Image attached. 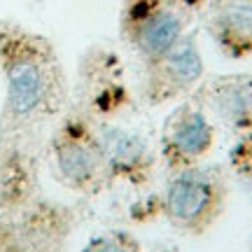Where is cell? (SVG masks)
I'll return each mask as SVG.
<instances>
[{
	"label": "cell",
	"instance_id": "6da1fadb",
	"mask_svg": "<svg viewBox=\"0 0 252 252\" xmlns=\"http://www.w3.org/2000/svg\"><path fill=\"white\" fill-rule=\"evenodd\" d=\"M42 96V75L37 65L28 61L17 63L9 70V105L14 112L24 115L37 105Z\"/></svg>",
	"mask_w": 252,
	"mask_h": 252
},
{
	"label": "cell",
	"instance_id": "7a4b0ae2",
	"mask_svg": "<svg viewBox=\"0 0 252 252\" xmlns=\"http://www.w3.org/2000/svg\"><path fill=\"white\" fill-rule=\"evenodd\" d=\"M208 203V187L201 180L185 175L168 191V206L180 220H194Z\"/></svg>",
	"mask_w": 252,
	"mask_h": 252
},
{
	"label": "cell",
	"instance_id": "3957f363",
	"mask_svg": "<svg viewBox=\"0 0 252 252\" xmlns=\"http://www.w3.org/2000/svg\"><path fill=\"white\" fill-rule=\"evenodd\" d=\"M180 35V24L173 14H154L145 21L140 42L150 54H166Z\"/></svg>",
	"mask_w": 252,
	"mask_h": 252
},
{
	"label": "cell",
	"instance_id": "277c9868",
	"mask_svg": "<svg viewBox=\"0 0 252 252\" xmlns=\"http://www.w3.org/2000/svg\"><path fill=\"white\" fill-rule=\"evenodd\" d=\"M208 138H210V128L203 122V117H194L185 119L180 126H178V133H175V143L178 147H182L185 152H201L208 145Z\"/></svg>",
	"mask_w": 252,
	"mask_h": 252
},
{
	"label": "cell",
	"instance_id": "5b68a950",
	"mask_svg": "<svg viewBox=\"0 0 252 252\" xmlns=\"http://www.w3.org/2000/svg\"><path fill=\"white\" fill-rule=\"evenodd\" d=\"M103 145H105L110 157L119 163H131L140 154V150H143L135 138L119 133V131H110L108 135H103Z\"/></svg>",
	"mask_w": 252,
	"mask_h": 252
},
{
	"label": "cell",
	"instance_id": "8992f818",
	"mask_svg": "<svg viewBox=\"0 0 252 252\" xmlns=\"http://www.w3.org/2000/svg\"><path fill=\"white\" fill-rule=\"evenodd\" d=\"M168 68L178 80H194L201 70V61H198L196 49L191 45H180L168 59Z\"/></svg>",
	"mask_w": 252,
	"mask_h": 252
},
{
	"label": "cell",
	"instance_id": "52a82bcc",
	"mask_svg": "<svg viewBox=\"0 0 252 252\" xmlns=\"http://www.w3.org/2000/svg\"><path fill=\"white\" fill-rule=\"evenodd\" d=\"M91 154L84 150V147H77V145H70L61 152V168L70 178L80 180V178H87L91 173Z\"/></svg>",
	"mask_w": 252,
	"mask_h": 252
},
{
	"label": "cell",
	"instance_id": "ba28073f",
	"mask_svg": "<svg viewBox=\"0 0 252 252\" xmlns=\"http://www.w3.org/2000/svg\"><path fill=\"white\" fill-rule=\"evenodd\" d=\"M84 252H124V250H122L119 245H115V243H108V241H100V243H91Z\"/></svg>",
	"mask_w": 252,
	"mask_h": 252
}]
</instances>
